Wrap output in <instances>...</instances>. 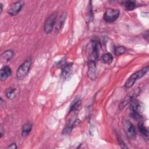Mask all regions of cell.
<instances>
[{
    "label": "cell",
    "mask_w": 149,
    "mask_h": 149,
    "mask_svg": "<svg viewBox=\"0 0 149 149\" xmlns=\"http://www.w3.org/2000/svg\"><path fill=\"white\" fill-rule=\"evenodd\" d=\"M12 74V69L8 66H3L0 72V78L1 80H5Z\"/></svg>",
    "instance_id": "obj_12"
},
{
    "label": "cell",
    "mask_w": 149,
    "mask_h": 149,
    "mask_svg": "<svg viewBox=\"0 0 149 149\" xmlns=\"http://www.w3.org/2000/svg\"><path fill=\"white\" fill-rule=\"evenodd\" d=\"M126 52V48L123 46H118L114 49L115 54L117 56H120Z\"/></svg>",
    "instance_id": "obj_22"
},
{
    "label": "cell",
    "mask_w": 149,
    "mask_h": 149,
    "mask_svg": "<svg viewBox=\"0 0 149 149\" xmlns=\"http://www.w3.org/2000/svg\"><path fill=\"white\" fill-rule=\"evenodd\" d=\"M124 129L127 136L130 139H134L136 137V130L134 125L128 120H126L124 124Z\"/></svg>",
    "instance_id": "obj_7"
},
{
    "label": "cell",
    "mask_w": 149,
    "mask_h": 149,
    "mask_svg": "<svg viewBox=\"0 0 149 149\" xmlns=\"http://www.w3.org/2000/svg\"><path fill=\"white\" fill-rule=\"evenodd\" d=\"M5 94H6V96L8 98H9L10 100H13L16 96L17 90L15 88L9 87L6 90Z\"/></svg>",
    "instance_id": "obj_19"
},
{
    "label": "cell",
    "mask_w": 149,
    "mask_h": 149,
    "mask_svg": "<svg viewBox=\"0 0 149 149\" xmlns=\"http://www.w3.org/2000/svg\"><path fill=\"white\" fill-rule=\"evenodd\" d=\"M118 139L119 143V144L120 145V146H121L122 147H123V148H126V147H127L125 146V143L123 141V140H122V138H120V137H119L118 138Z\"/></svg>",
    "instance_id": "obj_23"
},
{
    "label": "cell",
    "mask_w": 149,
    "mask_h": 149,
    "mask_svg": "<svg viewBox=\"0 0 149 149\" xmlns=\"http://www.w3.org/2000/svg\"><path fill=\"white\" fill-rule=\"evenodd\" d=\"M148 71V66L147 65L143 68L140 70H138L136 73H133V74H132L125 82V87L126 88H129L132 87L134 85L136 80L138 79H140L143 76H144L147 73Z\"/></svg>",
    "instance_id": "obj_2"
},
{
    "label": "cell",
    "mask_w": 149,
    "mask_h": 149,
    "mask_svg": "<svg viewBox=\"0 0 149 149\" xmlns=\"http://www.w3.org/2000/svg\"><path fill=\"white\" fill-rule=\"evenodd\" d=\"M66 14L63 13L62 14V15L59 17L58 20L56 22L55 29L57 31H60V30L63 27L65 20H66Z\"/></svg>",
    "instance_id": "obj_17"
},
{
    "label": "cell",
    "mask_w": 149,
    "mask_h": 149,
    "mask_svg": "<svg viewBox=\"0 0 149 149\" xmlns=\"http://www.w3.org/2000/svg\"><path fill=\"white\" fill-rule=\"evenodd\" d=\"M80 122V120L79 119H76L74 120H73V122H68L66 125L65 126V127L63 129L62 131V133L64 134H69L71 132L72 130L73 129V128L74 127V126L76 125H77Z\"/></svg>",
    "instance_id": "obj_13"
},
{
    "label": "cell",
    "mask_w": 149,
    "mask_h": 149,
    "mask_svg": "<svg viewBox=\"0 0 149 149\" xmlns=\"http://www.w3.org/2000/svg\"><path fill=\"white\" fill-rule=\"evenodd\" d=\"M72 73V63H65L63 65L62 67V77L64 79H69Z\"/></svg>",
    "instance_id": "obj_10"
},
{
    "label": "cell",
    "mask_w": 149,
    "mask_h": 149,
    "mask_svg": "<svg viewBox=\"0 0 149 149\" xmlns=\"http://www.w3.org/2000/svg\"><path fill=\"white\" fill-rule=\"evenodd\" d=\"M8 148H12V149H14V148H17V146L16 144V143H12L11 144L10 146H9L8 147Z\"/></svg>",
    "instance_id": "obj_24"
},
{
    "label": "cell",
    "mask_w": 149,
    "mask_h": 149,
    "mask_svg": "<svg viewBox=\"0 0 149 149\" xmlns=\"http://www.w3.org/2000/svg\"><path fill=\"white\" fill-rule=\"evenodd\" d=\"M23 6V2L22 1H17L12 3L8 9V13L11 16L17 15L21 10Z\"/></svg>",
    "instance_id": "obj_8"
},
{
    "label": "cell",
    "mask_w": 149,
    "mask_h": 149,
    "mask_svg": "<svg viewBox=\"0 0 149 149\" xmlns=\"http://www.w3.org/2000/svg\"><path fill=\"white\" fill-rule=\"evenodd\" d=\"M81 105V100L80 97H76L73 101L72 102L70 108H69V112L76 111L79 109V107Z\"/></svg>",
    "instance_id": "obj_15"
},
{
    "label": "cell",
    "mask_w": 149,
    "mask_h": 149,
    "mask_svg": "<svg viewBox=\"0 0 149 149\" xmlns=\"http://www.w3.org/2000/svg\"><path fill=\"white\" fill-rule=\"evenodd\" d=\"M100 44L97 41L93 40L90 42V48L88 55V61H91L96 62L98 59Z\"/></svg>",
    "instance_id": "obj_5"
},
{
    "label": "cell",
    "mask_w": 149,
    "mask_h": 149,
    "mask_svg": "<svg viewBox=\"0 0 149 149\" xmlns=\"http://www.w3.org/2000/svg\"><path fill=\"white\" fill-rule=\"evenodd\" d=\"M140 90L139 88L133 90L130 94H129L127 97H126L124 98V100L120 102L119 108L120 109H123L125 106H126L127 104H130V102L133 99H134L137 95H139L140 94Z\"/></svg>",
    "instance_id": "obj_6"
},
{
    "label": "cell",
    "mask_w": 149,
    "mask_h": 149,
    "mask_svg": "<svg viewBox=\"0 0 149 149\" xmlns=\"http://www.w3.org/2000/svg\"><path fill=\"white\" fill-rule=\"evenodd\" d=\"M123 5H124V6H125V9L127 10H132L136 6V2L133 1H130V0L125 1L123 2Z\"/></svg>",
    "instance_id": "obj_20"
},
{
    "label": "cell",
    "mask_w": 149,
    "mask_h": 149,
    "mask_svg": "<svg viewBox=\"0 0 149 149\" xmlns=\"http://www.w3.org/2000/svg\"><path fill=\"white\" fill-rule=\"evenodd\" d=\"M14 52L12 50H7L3 52L1 55V61L2 63H6L9 61L13 56Z\"/></svg>",
    "instance_id": "obj_14"
},
{
    "label": "cell",
    "mask_w": 149,
    "mask_h": 149,
    "mask_svg": "<svg viewBox=\"0 0 149 149\" xmlns=\"http://www.w3.org/2000/svg\"><path fill=\"white\" fill-rule=\"evenodd\" d=\"M1 137H2V136H3V128H2V127L1 126Z\"/></svg>",
    "instance_id": "obj_26"
},
{
    "label": "cell",
    "mask_w": 149,
    "mask_h": 149,
    "mask_svg": "<svg viewBox=\"0 0 149 149\" xmlns=\"http://www.w3.org/2000/svg\"><path fill=\"white\" fill-rule=\"evenodd\" d=\"M33 127V125L30 122H27L25 123L23 127L22 130V136H27L31 132Z\"/></svg>",
    "instance_id": "obj_16"
},
{
    "label": "cell",
    "mask_w": 149,
    "mask_h": 149,
    "mask_svg": "<svg viewBox=\"0 0 149 149\" xmlns=\"http://www.w3.org/2000/svg\"><path fill=\"white\" fill-rule=\"evenodd\" d=\"M119 14L120 11L118 9L108 8L104 13V19L107 23H111L118 19L119 16Z\"/></svg>",
    "instance_id": "obj_3"
},
{
    "label": "cell",
    "mask_w": 149,
    "mask_h": 149,
    "mask_svg": "<svg viewBox=\"0 0 149 149\" xmlns=\"http://www.w3.org/2000/svg\"><path fill=\"white\" fill-rule=\"evenodd\" d=\"M57 19L56 13H53L47 17L44 24V30L47 34H49L52 31Z\"/></svg>",
    "instance_id": "obj_4"
},
{
    "label": "cell",
    "mask_w": 149,
    "mask_h": 149,
    "mask_svg": "<svg viewBox=\"0 0 149 149\" xmlns=\"http://www.w3.org/2000/svg\"><path fill=\"white\" fill-rule=\"evenodd\" d=\"M96 62L88 61V70H87V75L88 77L91 80H94L96 78Z\"/></svg>",
    "instance_id": "obj_9"
},
{
    "label": "cell",
    "mask_w": 149,
    "mask_h": 149,
    "mask_svg": "<svg viewBox=\"0 0 149 149\" xmlns=\"http://www.w3.org/2000/svg\"><path fill=\"white\" fill-rule=\"evenodd\" d=\"M130 107L132 110V112H136L140 113L142 109V105L141 103L136 100L135 98L133 99L130 102Z\"/></svg>",
    "instance_id": "obj_11"
},
{
    "label": "cell",
    "mask_w": 149,
    "mask_h": 149,
    "mask_svg": "<svg viewBox=\"0 0 149 149\" xmlns=\"http://www.w3.org/2000/svg\"><path fill=\"white\" fill-rule=\"evenodd\" d=\"M138 129H139V132L144 136H148V130L144 126L143 123L140 122L138 124Z\"/></svg>",
    "instance_id": "obj_21"
},
{
    "label": "cell",
    "mask_w": 149,
    "mask_h": 149,
    "mask_svg": "<svg viewBox=\"0 0 149 149\" xmlns=\"http://www.w3.org/2000/svg\"><path fill=\"white\" fill-rule=\"evenodd\" d=\"M0 6H1V13H2L3 10V5L2 3H0Z\"/></svg>",
    "instance_id": "obj_25"
},
{
    "label": "cell",
    "mask_w": 149,
    "mask_h": 149,
    "mask_svg": "<svg viewBox=\"0 0 149 149\" xmlns=\"http://www.w3.org/2000/svg\"><path fill=\"white\" fill-rule=\"evenodd\" d=\"M101 62L104 63L109 65L111 64L113 61V56L111 53L107 52L104 54L101 58Z\"/></svg>",
    "instance_id": "obj_18"
},
{
    "label": "cell",
    "mask_w": 149,
    "mask_h": 149,
    "mask_svg": "<svg viewBox=\"0 0 149 149\" xmlns=\"http://www.w3.org/2000/svg\"><path fill=\"white\" fill-rule=\"evenodd\" d=\"M31 58L29 57L19 66L16 71V77L18 80H22L26 77L31 68Z\"/></svg>",
    "instance_id": "obj_1"
}]
</instances>
